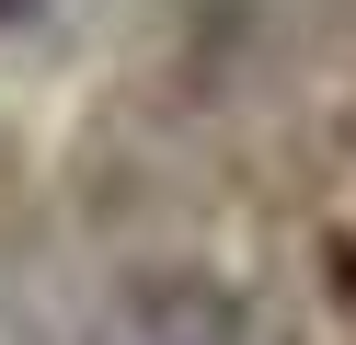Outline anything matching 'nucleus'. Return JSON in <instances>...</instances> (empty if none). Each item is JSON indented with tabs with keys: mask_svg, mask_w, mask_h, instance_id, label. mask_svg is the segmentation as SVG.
Instances as JSON below:
<instances>
[{
	"mask_svg": "<svg viewBox=\"0 0 356 345\" xmlns=\"http://www.w3.org/2000/svg\"><path fill=\"white\" fill-rule=\"evenodd\" d=\"M92 345H253V322H241V299L218 288V276L149 265V276H127L92 311Z\"/></svg>",
	"mask_w": 356,
	"mask_h": 345,
	"instance_id": "f257e3e1",
	"label": "nucleus"
},
{
	"mask_svg": "<svg viewBox=\"0 0 356 345\" xmlns=\"http://www.w3.org/2000/svg\"><path fill=\"white\" fill-rule=\"evenodd\" d=\"M24 12H35V0H0V23H24Z\"/></svg>",
	"mask_w": 356,
	"mask_h": 345,
	"instance_id": "f03ea898",
	"label": "nucleus"
}]
</instances>
